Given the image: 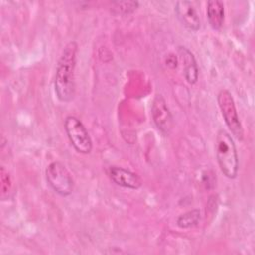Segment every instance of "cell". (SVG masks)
<instances>
[{"instance_id": "6da1fadb", "label": "cell", "mask_w": 255, "mask_h": 255, "mask_svg": "<svg viewBox=\"0 0 255 255\" xmlns=\"http://www.w3.org/2000/svg\"><path fill=\"white\" fill-rule=\"evenodd\" d=\"M78 50L79 47L77 42L70 41L64 47L57 63L54 78V90L58 100L62 103H70L75 98V70Z\"/></svg>"}, {"instance_id": "8992f818", "label": "cell", "mask_w": 255, "mask_h": 255, "mask_svg": "<svg viewBox=\"0 0 255 255\" xmlns=\"http://www.w3.org/2000/svg\"><path fill=\"white\" fill-rule=\"evenodd\" d=\"M151 118L163 135H169L173 128V117L161 94H156L151 103Z\"/></svg>"}, {"instance_id": "9c48e42d", "label": "cell", "mask_w": 255, "mask_h": 255, "mask_svg": "<svg viewBox=\"0 0 255 255\" xmlns=\"http://www.w3.org/2000/svg\"><path fill=\"white\" fill-rule=\"evenodd\" d=\"M179 59L182 63L183 75L186 82L190 85H194L198 80V66L194 55L186 47L179 46L177 49Z\"/></svg>"}, {"instance_id": "8fae6325", "label": "cell", "mask_w": 255, "mask_h": 255, "mask_svg": "<svg viewBox=\"0 0 255 255\" xmlns=\"http://www.w3.org/2000/svg\"><path fill=\"white\" fill-rule=\"evenodd\" d=\"M200 210L198 208H194L180 214L176 218V225L181 229H187L197 225L200 220Z\"/></svg>"}, {"instance_id": "4fadbf2b", "label": "cell", "mask_w": 255, "mask_h": 255, "mask_svg": "<svg viewBox=\"0 0 255 255\" xmlns=\"http://www.w3.org/2000/svg\"><path fill=\"white\" fill-rule=\"evenodd\" d=\"M165 62H166V65L169 68H171V69H173V68H175L177 66V59H176V57L173 54H169L167 56Z\"/></svg>"}, {"instance_id": "30bf717a", "label": "cell", "mask_w": 255, "mask_h": 255, "mask_svg": "<svg viewBox=\"0 0 255 255\" xmlns=\"http://www.w3.org/2000/svg\"><path fill=\"white\" fill-rule=\"evenodd\" d=\"M206 17L209 26L213 30H220L224 24V4L220 0H209L206 4Z\"/></svg>"}, {"instance_id": "3957f363", "label": "cell", "mask_w": 255, "mask_h": 255, "mask_svg": "<svg viewBox=\"0 0 255 255\" xmlns=\"http://www.w3.org/2000/svg\"><path fill=\"white\" fill-rule=\"evenodd\" d=\"M48 185L59 195L69 196L74 191L75 181L72 173L61 161H52L45 169Z\"/></svg>"}, {"instance_id": "52a82bcc", "label": "cell", "mask_w": 255, "mask_h": 255, "mask_svg": "<svg viewBox=\"0 0 255 255\" xmlns=\"http://www.w3.org/2000/svg\"><path fill=\"white\" fill-rule=\"evenodd\" d=\"M174 13L179 23L190 32H197L201 22L199 15L190 1H177L174 5Z\"/></svg>"}, {"instance_id": "7a4b0ae2", "label": "cell", "mask_w": 255, "mask_h": 255, "mask_svg": "<svg viewBox=\"0 0 255 255\" xmlns=\"http://www.w3.org/2000/svg\"><path fill=\"white\" fill-rule=\"evenodd\" d=\"M215 156L222 174L228 179L236 178L239 169V158L232 135L221 128L215 137Z\"/></svg>"}, {"instance_id": "277c9868", "label": "cell", "mask_w": 255, "mask_h": 255, "mask_svg": "<svg viewBox=\"0 0 255 255\" xmlns=\"http://www.w3.org/2000/svg\"><path fill=\"white\" fill-rule=\"evenodd\" d=\"M217 104L224 123L231 134L238 140H243L244 129L240 122L232 94L227 89H221L217 94Z\"/></svg>"}, {"instance_id": "7c38bea8", "label": "cell", "mask_w": 255, "mask_h": 255, "mask_svg": "<svg viewBox=\"0 0 255 255\" xmlns=\"http://www.w3.org/2000/svg\"><path fill=\"white\" fill-rule=\"evenodd\" d=\"M139 6L137 1H124V2H116L113 4L112 10L116 15H129L133 13Z\"/></svg>"}, {"instance_id": "ba28073f", "label": "cell", "mask_w": 255, "mask_h": 255, "mask_svg": "<svg viewBox=\"0 0 255 255\" xmlns=\"http://www.w3.org/2000/svg\"><path fill=\"white\" fill-rule=\"evenodd\" d=\"M108 174L114 183L124 188L135 190L140 188L142 185V180L136 173L121 166H110Z\"/></svg>"}, {"instance_id": "5b68a950", "label": "cell", "mask_w": 255, "mask_h": 255, "mask_svg": "<svg viewBox=\"0 0 255 255\" xmlns=\"http://www.w3.org/2000/svg\"><path fill=\"white\" fill-rule=\"evenodd\" d=\"M64 129L74 149L82 154H89L93 149V141L88 129L76 116H67L64 120Z\"/></svg>"}]
</instances>
